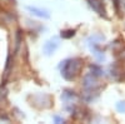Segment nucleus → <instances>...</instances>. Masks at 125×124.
Listing matches in <instances>:
<instances>
[{
  "label": "nucleus",
  "instance_id": "1",
  "mask_svg": "<svg viewBox=\"0 0 125 124\" xmlns=\"http://www.w3.org/2000/svg\"><path fill=\"white\" fill-rule=\"evenodd\" d=\"M81 65H83V61L80 59H68L62 63L61 75L66 80L75 79V77L79 74V71L81 69Z\"/></svg>",
  "mask_w": 125,
  "mask_h": 124
},
{
  "label": "nucleus",
  "instance_id": "2",
  "mask_svg": "<svg viewBox=\"0 0 125 124\" xmlns=\"http://www.w3.org/2000/svg\"><path fill=\"white\" fill-rule=\"evenodd\" d=\"M58 46H59V43L56 40H49V41H46V43L44 44L43 50H44L45 55H50L58 49Z\"/></svg>",
  "mask_w": 125,
  "mask_h": 124
},
{
  "label": "nucleus",
  "instance_id": "3",
  "mask_svg": "<svg viewBox=\"0 0 125 124\" xmlns=\"http://www.w3.org/2000/svg\"><path fill=\"white\" fill-rule=\"evenodd\" d=\"M89 3H90V6L96 13H99L100 15H105V10H104V5L101 0H89Z\"/></svg>",
  "mask_w": 125,
  "mask_h": 124
},
{
  "label": "nucleus",
  "instance_id": "4",
  "mask_svg": "<svg viewBox=\"0 0 125 124\" xmlns=\"http://www.w3.org/2000/svg\"><path fill=\"white\" fill-rule=\"evenodd\" d=\"M26 9L29 10L31 14H34V15H36V16H39V18H45V19L49 18V14H48V11H45V10L38 9V8H35V6H26Z\"/></svg>",
  "mask_w": 125,
  "mask_h": 124
},
{
  "label": "nucleus",
  "instance_id": "5",
  "mask_svg": "<svg viewBox=\"0 0 125 124\" xmlns=\"http://www.w3.org/2000/svg\"><path fill=\"white\" fill-rule=\"evenodd\" d=\"M74 34H75L74 30H65V32H61V38H65V39H68V38L74 36Z\"/></svg>",
  "mask_w": 125,
  "mask_h": 124
},
{
  "label": "nucleus",
  "instance_id": "6",
  "mask_svg": "<svg viewBox=\"0 0 125 124\" xmlns=\"http://www.w3.org/2000/svg\"><path fill=\"white\" fill-rule=\"evenodd\" d=\"M116 108H118L119 112H124V113H125V101H120V103H118Z\"/></svg>",
  "mask_w": 125,
  "mask_h": 124
},
{
  "label": "nucleus",
  "instance_id": "7",
  "mask_svg": "<svg viewBox=\"0 0 125 124\" xmlns=\"http://www.w3.org/2000/svg\"><path fill=\"white\" fill-rule=\"evenodd\" d=\"M114 3H115V6L118 8V5H119V0H114Z\"/></svg>",
  "mask_w": 125,
  "mask_h": 124
},
{
  "label": "nucleus",
  "instance_id": "8",
  "mask_svg": "<svg viewBox=\"0 0 125 124\" xmlns=\"http://www.w3.org/2000/svg\"><path fill=\"white\" fill-rule=\"evenodd\" d=\"M55 120H56V122H62V119H60L59 117H55Z\"/></svg>",
  "mask_w": 125,
  "mask_h": 124
}]
</instances>
